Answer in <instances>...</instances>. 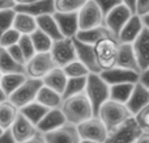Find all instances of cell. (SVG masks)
I'll return each mask as SVG.
<instances>
[{
    "label": "cell",
    "instance_id": "6da1fadb",
    "mask_svg": "<svg viewBox=\"0 0 149 143\" xmlns=\"http://www.w3.org/2000/svg\"><path fill=\"white\" fill-rule=\"evenodd\" d=\"M60 110H62L65 121L74 126L93 117L92 105L84 92L63 100Z\"/></svg>",
    "mask_w": 149,
    "mask_h": 143
},
{
    "label": "cell",
    "instance_id": "7a4b0ae2",
    "mask_svg": "<svg viewBox=\"0 0 149 143\" xmlns=\"http://www.w3.org/2000/svg\"><path fill=\"white\" fill-rule=\"evenodd\" d=\"M85 96L88 97L93 110V117H97L101 105L109 100L110 87L101 79L100 74H89L86 76V83L84 89Z\"/></svg>",
    "mask_w": 149,
    "mask_h": 143
},
{
    "label": "cell",
    "instance_id": "3957f363",
    "mask_svg": "<svg viewBox=\"0 0 149 143\" xmlns=\"http://www.w3.org/2000/svg\"><path fill=\"white\" fill-rule=\"evenodd\" d=\"M97 117L102 121L107 131H111L119 125H122L124 121L131 118L132 116L126 108V105L107 100L105 104L101 105Z\"/></svg>",
    "mask_w": 149,
    "mask_h": 143
},
{
    "label": "cell",
    "instance_id": "277c9868",
    "mask_svg": "<svg viewBox=\"0 0 149 143\" xmlns=\"http://www.w3.org/2000/svg\"><path fill=\"white\" fill-rule=\"evenodd\" d=\"M118 46H119L118 41L115 38H113V37L103 38L101 41H98L95 45H93L95 60H97V64L100 67L101 72L115 67Z\"/></svg>",
    "mask_w": 149,
    "mask_h": 143
},
{
    "label": "cell",
    "instance_id": "5b68a950",
    "mask_svg": "<svg viewBox=\"0 0 149 143\" xmlns=\"http://www.w3.org/2000/svg\"><path fill=\"white\" fill-rule=\"evenodd\" d=\"M43 86L42 80L39 79L26 78V80L8 97V101H10L17 109H21L25 105L36 101V97L41 87Z\"/></svg>",
    "mask_w": 149,
    "mask_h": 143
},
{
    "label": "cell",
    "instance_id": "8992f818",
    "mask_svg": "<svg viewBox=\"0 0 149 143\" xmlns=\"http://www.w3.org/2000/svg\"><path fill=\"white\" fill-rule=\"evenodd\" d=\"M56 67L50 53H37L25 63V75L31 79H42Z\"/></svg>",
    "mask_w": 149,
    "mask_h": 143
},
{
    "label": "cell",
    "instance_id": "52a82bcc",
    "mask_svg": "<svg viewBox=\"0 0 149 143\" xmlns=\"http://www.w3.org/2000/svg\"><path fill=\"white\" fill-rule=\"evenodd\" d=\"M143 133L134 117L124 121L122 125L109 131L105 143H135L137 137Z\"/></svg>",
    "mask_w": 149,
    "mask_h": 143
},
{
    "label": "cell",
    "instance_id": "ba28073f",
    "mask_svg": "<svg viewBox=\"0 0 149 143\" xmlns=\"http://www.w3.org/2000/svg\"><path fill=\"white\" fill-rule=\"evenodd\" d=\"M76 129L81 141L105 143L109 134L107 129L105 128V125L98 117H92L89 120L84 121V122L79 123Z\"/></svg>",
    "mask_w": 149,
    "mask_h": 143
},
{
    "label": "cell",
    "instance_id": "9c48e42d",
    "mask_svg": "<svg viewBox=\"0 0 149 143\" xmlns=\"http://www.w3.org/2000/svg\"><path fill=\"white\" fill-rule=\"evenodd\" d=\"M79 30H88L103 25V15L93 0H86L77 12Z\"/></svg>",
    "mask_w": 149,
    "mask_h": 143
},
{
    "label": "cell",
    "instance_id": "30bf717a",
    "mask_svg": "<svg viewBox=\"0 0 149 143\" xmlns=\"http://www.w3.org/2000/svg\"><path fill=\"white\" fill-rule=\"evenodd\" d=\"M50 54H51L52 59H54L55 66L59 68H63L64 66L77 60L76 50H74L72 38H63L60 41L52 42Z\"/></svg>",
    "mask_w": 149,
    "mask_h": 143
},
{
    "label": "cell",
    "instance_id": "8fae6325",
    "mask_svg": "<svg viewBox=\"0 0 149 143\" xmlns=\"http://www.w3.org/2000/svg\"><path fill=\"white\" fill-rule=\"evenodd\" d=\"M132 13L128 8L124 4H120L118 7H115L114 9H111L107 15L103 17V25L109 29L114 38H118L119 32L122 30V28L124 26V24L131 18Z\"/></svg>",
    "mask_w": 149,
    "mask_h": 143
},
{
    "label": "cell",
    "instance_id": "7c38bea8",
    "mask_svg": "<svg viewBox=\"0 0 149 143\" xmlns=\"http://www.w3.org/2000/svg\"><path fill=\"white\" fill-rule=\"evenodd\" d=\"M101 79L110 86H115V84H136L140 81V74L134 72L131 70H124V68H119V67H113L107 71H102L100 74Z\"/></svg>",
    "mask_w": 149,
    "mask_h": 143
},
{
    "label": "cell",
    "instance_id": "4fadbf2b",
    "mask_svg": "<svg viewBox=\"0 0 149 143\" xmlns=\"http://www.w3.org/2000/svg\"><path fill=\"white\" fill-rule=\"evenodd\" d=\"M135 57H136L137 64H139L140 72L144 74L149 70V29L143 28L139 37L132 43Z\"/></svg>",
    "mask_w": 149,
    "mask_h": 143
},
{
    "label": "cell",
    "instance_id": "5bb4252c",
    "mask_svg": "<svg viewBox=\"0 0 149 143\" xmlns=\"http://www.w3.org/2000/svg\"><path fill=\"white\" fill-rule=\"evenodd\" d=\"M9 133L12 135V139L15 143H24L29 139H31L36 135L38 131H37L36 126L31 122H29L22 114H20L16 117L15 122L12 123V126L9 128Z\"/></svg>",
    "mask_w": 149,
    "mask_h": 143
},
{
    "label": "cell",
    "instance_id": "9a60e30c",
    "mask_svg": "<svg viewBox=\"0 0 149 143\" xmlns=\"http://www.w3.org/2000/svg\"><path fill=\"white\" fill-rule=\"evenodd\" d=\"M42 135H43L46 143H80L81 142L76 126L71 125L68 122L64 123L63 126H60L56 130L42 134Z\"/></svg>",
    "mask_w": 149,
    "mask_h": 143
},
{
    "label": "cell",
    "instance_id": "2e32d148",
    "mask_svg": "<svg viewBox=\"0 0 149 143\" xmlns=\"http://www.w3.org/2000/svg\"><path fill=\"white\" fill-rule=\"evenodd\" d=\"M124 105L128 109V112L131 113L132 117L136 116L143 108L149 105V89L140 81L136 83L131 92V96Z\"/></svg>",
    "mask_w": 149,
    "mask_h": 143
},
{
    "label": "cell",
    "instance_id": "e0dca14e",
    "mask_svg": "<svg viewBox=\"0 0 149 143\" xmlns=\"http://www.w3.org/2000/svg\"><path fill=\"white\" fill-rule=\"evenodd\" d=\"M72 42H73L74 50H76L77 60L81 62L82 64L89 70L90 74H101V70L97 64V60H95L93 46L84 43V42H80L79 39H76L74 37L72 38Z\"/></svg>",
    "mask_w": 149,
    "mask_h": 143
},
{
    "label": "cell",
    "instance_id": "ac0fdd59",
    "mask_svg": "<svg viewBox=\"0 0 149 143\" xmlns=\"http://www.w3.org/2000/svg\"><path fill=\"white\" fill-rule=\"evenodd\" d=\"M63 38H73L79 32V21L76 13H54L52 15Z\"/></svg>",
    "mask_w": 149,
    "mask_h": 143
},
{
    "label": "cell",
    "instance_id": "d6986e66",
    "mask_svg": "<svg viewBox=\"0 0 149 143\" xmlns=\"http://www.w3.org/2000/svg\"><path fill=\"white\" fill-rule=\"evenodd\" d=\"M144 28V24L141 21V17H139L137 15H132L131 18L124 24V26L122 28V30L118 34V43H130L132 45L135 42V39L139 37L140 32Z\"/></svg>",
    "mask_w": 149,
    "mask_h": 143
},
{
    "label": "cell",
    "instance_id": "ffe728a7",
    "mask_svg": "<svg viewBox=\"0 0 149 143\" xmlns=\"http://www.w3.org/2000/svg\"><path fill=\"white\" fill-rule=\"evenodd\" d=\"M115 67L124 68V70H131V71H134V72H137V74L141 75L140 68H139V64H137L136 57H135L134 49H132V45H130V43H119Z\"/></svg>",
    "mask_w": 149,
    "mask_h": 143
},
{
    "label": "cell",
    "instance_id": "44dd1931",
    "mask_svg": "<svg viewBox=\"0 0 149 143\" xmlns=\"http://www.w3.org/2000/svg\"><path fill=\"white\" fill-rule=\"evenodd\" d=\"M64 123H67V121H65L60 108H58V109H50L46 113V116L39 121V123L36 126V129L38 133L46 134V133H50V131H54L56 129H59Z\"/></svg>",
    "mask_w": 149,
    "mask_h": 143
},
{
    "label": "cell",
    "instance_id": "7402d4cb",
    "mask_svg": "<svg viewBox=\"0 0 149 143\" xmlns=\"http://www.w3.org/2000/svg\"><path fill=\"white\" fill-rule=\"evenodd\" d=\"M16 12L26 13L33 17H39L43 15H54V0H39L29 5H16Z\"/></svg>",
    "mask_w": 149,
    "mask_h": 143
},
{
    "label": "cell",
    "instance_id": "603a6c76",
    "mask_svg": "<svg viewBox=\"0 0 149 143\" xmlns=\"http://www.w3.org/2000/svg\"><path fill=\"white\" fill-rule=\"evenodd\" d=\"M110 37H113V34L109 32V29L105 25H101V26H97V28L88 29V30H79L77 34L74 36V38L79 39L80 42H84V43L93 46V45H95L101 39L110 38Z\"/></svg>",
    "mask_w": 149,
    "mask_h": 143
},
{
    "label": "cell",
    "instance_id": "cb8c5ba5",
    "mask_svg": "<svg viewBox=\"0 0 149 143\" xmlns=\"http://www.w3.org/2000/svg\"><path fill=\"white\" fill-rule=\"evenodd\" d=\"M67 76L64 75L62 68L55 67L54 70H51L43 79H42V83L45 87L55 91L56 93H59L60 96L63 95L65 88V84H67Z\"/></svg>",
    "mask_w": 149,
    "mask_h": 143
},
{
    "label": "cell",
    "instance_id": "d4e9b609",
    "mask_svg": "<svg viewBox=\"0 0 149 143\" xmlns=\"http://www.w3.org/2000/svg\"><path fill=\"white\" fill-rule=\"evenodd\" d=\"M36 22H37V29L43 32L52 42L63 39V36L60 34L52 15H43L39 16V17H36Z\"/></svg>",
    "mask_w": 149,
    "mask_h": 143
},
{
    "label": "cell",
    "instance_id": "484cf974",
    "mask_svg": "<svg viewBox=\"0 0 149 143\" xmlns=\"http://www.w3.org/2000/svg\"><path fill=\"white\" fill-rule=\"evenodd\" d=\"M12 28L15 29L16 32H18L21 36H30L33 32L37 30L36 17H33V16H30V15H26V13L16 12L15 18H13Z\"/></svg>",
    "mask_w": 149,
    "mask_h": 143
},
{
    "label": "cell",
    "instance_id": "4316f807",
    "mask_svg": "<svg viewBox=\"0 0 149 143\" xmlns=\"http://www.w3.org/2000/svg\"><path fill=\"white\" fill-rule=\"evenodd\" d=\"M36 102L41 104L42 107L47 108V109H58L60 108L63 102V99L59 93H56L55 91L47 88V87L42 86L41 89L38 91L36 97Z\"/></svg>",
    "mask_w": 149,
    "mask_h": 143
},
{
    "label": "cell",
    "instance_id": "83f0119b",
    "mask_svg": "<svg viewBox=\"0 0 149 143\" xmlns=\"http://www.w3.org/2000/svg\"><path fill=\"white\" fill-rule=\"evenodd\" d=\"M49 110L50 109L42 107L38 102L33 101V102H30V104L25 105L24 108H21V109H18V112H20V114H22L29 122H31L34 126H37L39 123V121L46 116V113L49 112Z\"/></svg>",
    "mask_w": 149,
    "mask_h": 143
},
{
    "label": "cell",
    "instance_id": "f1b7e54d",
    "mask_svg": "<svg viewBox=\"0 0 149 143\" xmlns=\"http://www.w3.org/2000/svg\"><path fill=\"white\" fill-rule=\"evenodd\" d=\"M28 76L25 74H7V75H1L0 79V88L5 93V96L9 97L24 81L26 80Z\"/></svg>",
    "mask_w": 149,
    "mask_h": 143
},
{
    "label": "cell",
    "instance_id": "f546056e",
    "mask_svg": "<svg viewBox=\"0 0 149 143\" xmlns=\"http://www.w3.org/2000/svg\"><path fill=\"white\" fill-rule=\"evenodd\" d=\"M0 72H1V75H7V74H25V66L18 64L8 54L7 49L0 47Z\"/></svg>",
    "mask_w": 149,
    "mask_h": 143
},
{
    "label": "cell",
    "instance_id": "4dcf8cb0",
    "mask_svg": "<svg viewBox=\"0 0 149 143\" xmlns=\"http://www.w3.org/2000/svg\"><path fill=\"white\" fill-rule=\"evenodd\" d=\"M18 116V109L10 101L5 100L0 104V126L4 130H9L12 123Z\"/></svg>",
    "mask_w": 149,
    "mask_h": 143
},
{
    "label": "cell",
    "instance_id": "1f68e13d",
    "mask_svg": "<svg viewBox=\"0 0 149 143\" xmlns=\"http://www.w3.org/2000/svg\"><path fill=\"white\" fill-rule=\"evenodd\" d=\"M135 84H115V86H110V95H109V100L111 101L119 102V104H126L127 100L131 96V92L134 89Z\"/></svg>",
    "mask_w": 149,
    "mask_h": 143
},
{
    "label": "cell",
    "instance_id": "d6a6232c",
    "mask_svg": "<svg viewBox=\"0 0 149 143\" xmlns=\"http://www.w3.org/2000/svg\"><path fill=\"white\" fill-rule=\"evenodd\" d=\"M29 37H30L31 43H33V46H34L36 54L37 53H50L51 46H52V41L43 33V32L37 29V30L33 32Z\"/></svg>",
    "mask_w": 149,
    "mask_h": 143
},
{
    "label": "cell",
    "instance_id": "836d02e7",
    "mask_svg": "<svg viewBox=\"0 0 149 143\" xmlns=\"http://www.w3.org/2000/svg\"><path fill=\"white\" fill-rule=\"evenodd\" d=\"M86 0H54L55 13H76Z\"/></svg>",
    "mask_w": 149,
    "mask_h": 143
},
{
    "label": "cell",
    "instance_id": "e575fe53",
    "mask_svg": "<svg viewBox=\"0 0 149 143\" xmlns=\"http://www.w3.org/2000/svg\"><path fill=\"white\" fill-rule=\"evenodd\" d=\"M64 75L67 76V79H79V78H86L89 75V70L82 64L79 60H74V62L70 63V64L64 66L62 68Z\"/></svg>",
    "mask_w": 149,
    "mask_h": 143
},
{
    "label": "cell",
    "instance_id": "d590c367",
    "mask_svg": "<svg viewBox=\"0 0 149 143\" xmlns=\"http://www.w3.org/2000/svg\"><path fill=\"white\" fill-rule=\"evenodd\" d=\"M85 83H86V78H79V79H68L67 84H65L64 92L62 95V99L65 100L68 97H72L74 95L82 93L85 89Z\"/></svg>",
    "mask_w": 149,
    "mask_h": 143
},
{
    "label": "cell",
    "instance_id": "8d00e7d4",
    "mask_svg": "<svg viewBox=\"0 0 149 143\" xmlns=\"http://www.w3.org/2000/svg\"><path fill=\"white\" fill-rule=\"evenodd\" d=\"M17 45L20 47L21 53H22L24 58H25V62H28L30 58H33L36 55V50H34V46L31 43V39L29 36H21Z\"/></svg>",
    "mask_w": 149,
    "mask_h": 143
},
{
    "label": "cell",
    "instance_id": "74e56055",
    "mask_svg": "<svg viewBox=\"0 0 149 143\" xmlns=\"http://www.w3.org/2000/svg\"><path fill=\"white\" fill-rule=\"evenodd\" d=\"M20 37H21V34L18 33V32H16L13 28L8 29V30L4 32V33L1 34V37H0V47L8 49V47L13 46V45H17Z\"/></svg>",
    "mask_w": 149,
    "mask_h": 143
},
{
    "label": "cell",
    "instance_id": "f35d334b",
    "mask_svg": "<svg viewBox=\"0 0 149 143\" xmlns=\"http://www.w3.org/2000/svg\"><path fill=\"white\" fill-rule=\"evenodd\" d=\"M15 9L12 11H0V37L4 32L12 28L13 18H15Z\"/></svg>",
    "mask_w": 149,
    "mask_h": 143
},
{
    "label": "cell",
    "instance_id": "ab89813d",
    "mask_svg": "<svg viewBox=\"0 0 149 143\" xmlns=\"http://www.w3.org/2000/svg\"><path fill=\"white\" fill-rule=\"evenodd\" d=\"M134 118L143 131H149V105L143 108L136 116H134Z\"/></svg>",
    "mask_w": 149,
    "mask_h": 143
},
{
    "label": "cell",
    "instance_id": "60d3db41",
    "mask_svg": "<svg viewBox=\"0 0 149 143\" xmlns=\"http://www.w3.org/2000/svg\"><path fill=\"white\" fill-rule=\"evenodd\" d=\"M93 1L98 5V8H100V11L102 12L103 17H105L111 9H114L115 7L122 4V0H93Z\"/></svg>",
    "mask_w": 149,
    "mask_h": 143
},
{
    "label": "cell",
    "instance_id": "b9f144b4",
    "mask_svg": "<svg viewBox=\"0 0 149 143\" xmlns=\"http://www.w3.org/2000/svg\"><path fill=\"white\" fill-rule=\"evenodd\" d=\"M7 51H8V54L12 57L13 60H16V62H17L18 64H21V66H25V63H26L25 58H24V55H22V53H21L18 45H13V46L8 47Z\"/></svg>",
    "mask_w": 149,
    "mask_h": 143
},
{
    "label": "cell",
    "instance_id": "7bdbcfd3",
    "mask_svg": "<svg viewBox=\"0 0 149 143\" xmlns=\"http://www.w3.org/2000/svg\"><path fill=\"white\" fill-rule=\"evenodd\" d=\"M135 15H137L139 17L149 15V0H136Z\"/></svg>",
    "mask_w": 149,
    "mask_h": 143
},
{
    "label": "cell",
    "instance_id": "ee69618b",
    "mask_svg": "<svg viewBox=\"0 0 149 143\" xmlns=\"http://www.w3.org/2000/svg\"><path fill=\"white\" fill-rule=\"evenodd\" d=\"M16 8L15 0H0V11H12Z\"/></svg>",
    "mask_w": 149,
    "mask_h": 143
},
{
    "label": "cell",
    "instance_id": "f6af8a7d",
    "mask_svg": "<svg viewBox=\"0 0 149 143\" xmlns=\"http://www.w3.org/2000/svg\"><path fill=\"white\" fill-rule=\"evenodd\" d=\"M24 143H46V141H45L43 135H42L41 133H37L31 139H29V141H26Z\"/></svg>",
    "mask_w": 149,
    "mask_h": 143
},
{
    "label": "cell",
    "instance_id": "bcb514c9",
    "mask_svg": "<svg viewBox=\"0 0 149 143\" xmlns=\"http://www.w3.org/2000/svg\"><path fill=\"white\" fill-rule=\"evenodd\" d=\"M122 4H124L132 15H135V7H136V0H122Z\"/></svg>",
    "mask_w": 149,
    "mask_h": 143
},
{
    "label": "cell",
    "instance_id": "7dc6e473",
    "mask_svg": "<svg viewBox=\"0 0 149 143\" xmlns=\"http://www.w3.org/2000/svg\"><path fill=\"white\" fill-rule=\"evenodd\" d=\"M135 143H149V131H143Z\"/></svg>",
    "mask_w": 149,
    "mask_h": 143
},
{
    "label": "cell",
    "instance_id": "c3c4849f",
    "mask_svg": "<svg viewBox=\"0 0 149 143\" xmlns=\"http://www.w3.org/2000/svg\"><path fill=\"white\" fill-rule=\"evenodd\" d=\"M140 83H143L149 89V70L145 71L144 74H141V76H140Z\"/></svg>",
    "mask_w": 149,
    "mask_h": 143
},
{
    "label": "cell",
    "instance_id": "681fc988",
    "mask_svg": "<svg viewBox=\"0 0 149 143\" xmlns=\"http://www.w3.org/2000/svg\"><path fill=\"white\" fill-rule=\"evenodd\" d=\"M0 143H15L13 142V139H12V135H10L9 130L5 131V134L0 138Z\"/></svg>",
    "mask_w": 149,
    "mask_h": 143
},
{
    "label": "cell",
    "instance_id": "f907efd6",
    "mask_svg": "<svg viewBox=\"0 0 149 143\" xmlns=\"http://www.w3.org/2000/svg\"><path fill=\"white\" fill-rule=\"evenodd\" d=\"M39 0H15L16 5H29V4H33V3H37Z\"/></svg>",
    "mask_w": 149,
    "mask_h": 143
},
{
    "label": "cell",
    "instance_id": "816d5d0a",
    "mask_svg": "<svg viewBox=\"0 0 149 143\" xmlns=\"http://www.w3.org/2000/svg\"><path fill=\"white\" fill-rule=\"evenodd\" d=\"M141 21H143V24H144L145 28H148V29H149V15L143 16V17H141Z\"/></svg>",
    "mask_w": 149,
    "mask_h": 143
},
{
    "label": "cell",
    "instance_id": "f5cc1de1",
    "mask_svg": "<svg viewBox=\"0 0 149 143\" xmlns=\"http://www.w3.org/2000/svg\"><path fill=\"white\" fill-rule=\"evenodd\" d=\"M5 100H8V97L5 96V93L3 92V89L0 88V104H1V102H4Z\"/></svg>",
    "mask_w": 149,
    "mask_h": 143
},
{
    "label": "cell",
    "instance_id": "db71d44e",
    "mask_svg": "<svg viewBox=\"0 0 149 143\" xmlns=\"http://www.w3.org/2000/svg\"><path fill=\"white\" fill-rule=\"evenodd\" d=\"M5 131H7V130H4V129H3L1 126H0V138H1V137L5 134Z\"/></svg>",
    "mask_w": 149,
    "mask_h": 143
},
{
    "label": "cell",
    "instance_id": "11a10c76",
    "mask_svg": "<svg viewBox=\"0 0 149 143\" xmlns=\"http://www.w3.org/2000/svg\"><path fill=\"white\" fill-rule=\"evenodd\" d=\"M80 143H98V142H90V141H81Z\"/></svg>",
    "mask_w": 149,
    "mask_h": 143
},
{
    "label": "cell",
    "instance_id": "9f6ffc18",
    "mask_svg": "<svg viewBox=\"0 0 149 143\" xmlns=\"http://www.w3.org/2000/svg\"><path fill=\"white\" fill-rule=\"evenodd\" d=\"M0 79H1V72H0Z\"/></svg>",
    "mask_w": 149,
    "mask_h": 143
}]
</instances>
